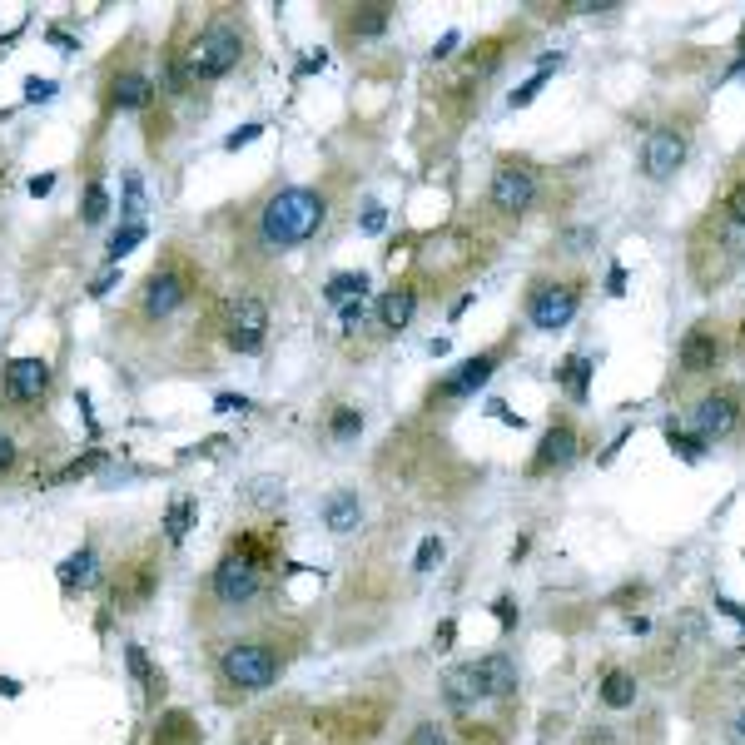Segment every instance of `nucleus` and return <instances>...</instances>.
I'll return each instance as SVG.
<instances>
[{"mask_svg": "<svg viewBox=\"0 0 745 745\" xmlns=\"http://www.w3.org/2000/svg\"><path fill=\"white\" fill-rule=\"evenodd\" d=\"M363 318H368V308H363V298H353V303H343V328H348V333H353V328H358Z\"/></svg>", "mask_w": 745, "mask_h": 745, "instance_id": "4c0bfd02", "label": "nucleus"}, {"mask_svg": "<svg viewBox=\"0 0 745 745\" xmlns=\"http://www.w3.org/2000/svg\"><path fill=\"white\" fill-rule=\"evenodd\" d=\"M492 368H497V358L492 353H482V358H467L452 378L443 383V398H467V393H477L487 378H492Z\"/></svg>", "mask_w": 745, "mask_h": 745, "instance_id": "4468645a", "label": "nucleus"}, {"mask_svg": "<svg viewBox=\"0 0 745 745\" xmlns=\"http://www.w3.org/2000/svg\"><path fill=\"white\" fill-rule=\"evenodd\" d=\"M149 100H154V85H149L145 75H135V70L120 75L115 90H110V105H115V110H145Z\"/></svg>", "mask_w": 745, "mask_h": 745, "instance_id": "dca6fc26", "label": "nucleus"}, {"mask_svg": "<svg viewBox=\"0 0 745 745\" xmlns=\"http://www.w3.org/2000/svg\"><path fill=\"white\" fill-rule=\"evenodd\" d=\"M472 676H477V691L482 696H512L517 691V666H512V656H482V661H472Z\"/></svg>", "mask_w": 745, "mask_h": 745, "instance_id": "ddd939ff", "label": "nucleus"}, {"mask_svg": "<svg viewBox=\"0 0 745 745\" xmlns=\"http://www.w3.org/2000/svg\"><path fill=\"white\" fill-rule=\"evenodd\" d=\"M577 457V433L572 428H552L547 438H542V447H537V472H552V467H567Z\"/></svg>", "mask_w": 745, "mask_h": 745, "instance_id": "2eb2a0df", "label": "nucleus"}, {"mask_svg": "<svg viewBox=\"0 0 745 745\" xmlns=\"http://www.w3.org/2000/svg\"><path fill=\"white\" fill-rule=\"evenodd\" d=\"M666 443H671V452H681L686 462H701V452H706V443H701V438H691V433H681L676 423L666 428Z\"/></svg>", "mask_w": 745, "mask_h": 745, "instance_id": "cd10ccee", "label": "nucleus"}, {"mask_svg": "<svg viewBox=\"0 0 745 745\" xmlns=\"http://www.w3.org/2000/svg\"><path fill=\"white\" fill-rule=\"evenodd\" d=\"M681 368H686V373H711V368H716V338H711V333H686V343H681Z\"/></svg>", "mask_w": 745, "mask_h": 745, "instance_id": "a211bd4d", "label": "nucleus"}, {"mask_svg": "<svg viewBox=\"0 0 745 745\" xmlns=\"http://www.w3.org/2000/svg\"><path fill=\"white\" fill-rule=\"evenodd\" d=\"M363 294H368V279L363 274H333L328 289H323L328 303H353V298H363Z\"/></svg>", "mask_w": 745, "mask_h": 745, "instance_id": "b1692460", "label": "nucleus"}, {"mask_svg": "<svg viewBox=\"0 0 745 745\" xmlns=\"http://www.w3.org/2000/svg\"><path fill=\"white\" fill-rule=\"evenodd\" d=\"M239 55H244L239 30H234L229 20H209V25L194 35V45L184 50V75H189V85H194V80H224V75L239 65Z\"/></svg>", "mask_w": 745, "mask_h": 745, "instance_id": "f03ea898", "label": "nucleus"}, {"mask_svg": "<svg viewBox=\"0 0 745 745\" xmlns=\"http://www.w3.org/2000/svg\"><path fill=\"white\" fill-rule=\"evenodd\" d=\"M731 731H736V741L745 745V711H741V716H736V726H731Z\"/></svg>", "mask_w": 745, "mask_h": 745, "instance_id": "49530a36", "label": "nucleus"}, {"mask_svg": "<svg viewBox=\"0 0 745 745\" xmlns=\"http://www.w3.org/2000/svg\"><path fill=\"white\" fill-rule=\"evenodd\" d=\"M601 701H606L611 711H626V706H636V681H631L626 671H611V676L601 681Z\"/></svg>", "mask_w": 745, "mask_h": 745, "instance_id": "5701e85b", "label": "nucleus"}, {"mask_svg": "<svg viewBox=\"0 0 745 745\" xmlns=\"http://www.w3.org/2000/svg\"><path fill=\"white\" fill-rule=\"evenodd\" d=\"M413 308H418V294H413V289H393V294H383V303H378V323H383V328H408Z\"/></svg>", "mask_w": 745, "mask_h": 745, "instance_id": "aec40b11", "label": "nucleus"}, {"mask_svg": "<svg viewBox=\"0 0 745 745\" xmlns=\"http://www.w3.org/2000/svg\"><path fill=\"white\" fill-rule=\"evenodd\" d=\"M681 159H686V140H681L676 130H651V135H646V145H641V169H646L651 179H671V174L681 169Z\"/></svg>", "mask_w": 745, "mask_h": 745, "instance_id": "9d476101", "label": "nucleus"}, {"mask_svg": "<svg viewBox=\"0 0 745 745\" xmlns=\"http://www.w3.org/2000/svg\"><path fill=\"white\" fill-rule=\"evenodd\" d=\"M577 303H582V294H577V284H547V289H537L532 294V323L537 328H547V333H557V328H567L572 318H577Z\"/></svg>", "mask_w": 745, "mask_h": 745, "instance_id": "0eeeda50", "label": "nucleus"}, {"mask_svg": "<svg viewBox=\"0 0 745 745\" xmlns=\"http://www.w3.org/2000/svg\"><path fill=\"white\" fill-rule=\"evenodd\" d=\"M383 219H388V214H383V204H363V234H378V229H383Z\"/></svg>", "mask_w": 745, "mask_h": 745, "instance_id": "e433bc0d", "label": "nucleus"}, {"mask_svg": "<svg viewBox=\"0 0 745 745\" xmlns=\"http://www.w3.org/2000/svg\"><path fill=\"white\" fill-rule=\"evenodd\" d=\"M443 696H447V706H452V711H467V706H477V701H482V691H477V676H472V666H457V671H447Z\"/></svg>", "mask_w": 745, "mask_h": 745, "instance_id": "f3484780", "label": "nucleus"}, {"mask_svg": "<svg viewBox=\"0 0 745 745\" xmlns=\"http://www.w3.org/2000/svg\"><path fill=\"white\" fill-rule=\"evenodd\" d=\"M140 174H130V189H125V214H130V224H135V214H140Z\"/></svg>", "mask_w": 745, "mask_h": 745, "instance_id": "c9c22d12", "label": "nucleus"}, {"mask_svg": "<svg viewBox=\"0 0 745 745\" xmlns=\"http://www.w3.org/2000/svg\"><path fill=\"white\" fill-rule=\"evenodd\" d=\"M736 418H741L736 398H731V393H711V398H701V403H696L691 428H696V433H701V443H706V438H726V433L736 428Z\"/></svg>", "mask_w": 745, "mask_h": 745, "instance_id": "9b49d317", "label": "nucleus"}, {"mask_svg": "<svg viewBox=\"0 0 745 745\" xmlns=\"http://www.w3.org/2000/svg\"><path fill=\"white\" fill-rule=\"evenodd\" d=\"M50 95H55L50 80H30V85H25V100H50Z\"/></svg>", "mask_w": 745, "mask_h": 745, "instance_id": "ea45409f", "label": "nucleus"}, {"mask_svg": "<svg viewBox=\"0 0 745 745\" xmlns=\"http://www.w3.org/2000/svg\"><path fill=\"white\" fill-rule=\"evenodd\" d=\"M408 745H447V736H443V726L438 721H423L418 731H413V741Z\"/></svg>", "mask_w": 745, "mask_h": 745, "instance_id": "72a5a7b5", "label": "nucleus"}, {"mask_svg": "<svg viewBox=\"0 0 745 745\" xmlns=\"http://www.w3.org/2000/svg\"><path fill=\"white\" fill-rule=\"evenodd\" d=\"M323 214H328V204H323L318 189L289 184V189H279V194L264 204V214H259V239H264L269 249H298V244H308V239L323 229Z\"/></svg>", "mask_w": 745, "mask_h": 745, "instance_id": "f257e3e1", "label": "nucleus"}, {"mask_svg": "<svg viewBox=\"0 0 745 745\" xmlns=\"http://www.w3.org/2000/svg\"><path fill=\"white\" fill-rule=\"evenodd\" d=\"M184 298H189V284H184V274H179V269H154V274L145 279V298H140V308H145V318H169Z\"/></svg>", "mask_w": 745, "mask_h": 745, "instance_id": "1a4fd4ad", "label": "nucleus"}, {"mask_svg": "<svg viewBox=\"0 0 745 745\" xmlns=\"http://www.w3.org/2000/svg\"><path fill=\"white\" fill-rule=\"evenodd\" d=\"M140 239H145V224H140V219H135V224H125V229L110 239V249H105V254H110V264H115V259H125V254H130Z\"/></svg>", "mask_w": 745, "mask_h": 745, "instance_id": "bb28decb", "label": "nucleus"}, {"mask_svg": "<svg viewBox=\"0 0 745 745\" xmlns=\"http://www.w3.org/2000/svg\"><path fill=\"white\" fill-rule=\"evenodd\" d=\"M532 199H537V179H532L527 164H502L492 174V209L522 214V209H532Z\"/></svg>", "mask_w": 745, "mask_h": 745, "instance_id": "423d86ee", "label": "nucleus"}, {"mask_svg": "<svg viewBox=\"0 0 745 745\" xmlns=\"http://www.w3.org/2000/svg\"><path fill=\"white\" fill-rule=\"evenodd\" d=\"M219 408H224V413H239V408H249V403H244V398H234V393H224V398H219Z\"/></svg>", "mask_w": 745, "mask_h": 745, "instance_id": "a18cd8bd", "label": "nucleus"}, {"mask_svg": "<svg viewBox=\"0 0 745 745\" xmlns=\"http://www.w3.org/2000/svg\"><path fill=\"white\" fill-rule=\"evenodd\" d=\"M557 378L572 388V398H587V383H592V358H582V353H577V358H567V363L557 368Z\"/></svg>", "mask_w": 745, "mask_h": 745, "instance_id": "393cba45", "label": "nucleus"}, {"mask_svg": "<svg viewBox=\"0 0 745 745\" xmlns=\"http://www.w3.org/2000/svg\"><path fill=\"white\" fill-rule=\"evenodd\" d=\"M358 428H363V413L358 408H338L333 413V438H353Z\"/></svg>", "mask_w": 745, "mask_h": 745, "instance_id": "2f4dec72", "label": "nucleus"}, {"mask_svg": "<svg viewBox=\"0 0 745 745\" xmlns=\"http://www.w3.org/2000/svg\"><path fill=\"white\" fill-rule=\"evenodd\" d=\"M433 562H443V537H428V542L418 547V557H413L418 572H433Z\"/></svg>", "mask_w": 745, "mask_h": 745, "instance_id": "473e14b6", "label": "nucleus"}, {"mask_svg": "<svg viewBox=\"0 0 745 745\" xmlns=\"http://www.w3.org/2000/svg\"><path fill=\"white\" fill-rule=\"evenodd\" d=\"M358 517H363V507H358V497H353V492H333V497L323 502V522H328L333 532H353V527H358Z\"/></svg>", "mask_w": 745, "mask_h": 745, "instance_id": "6ab92c4d", "label": "nucleus"}, {"mask_svg": "<svg viewBox=\"0 0 745 745\" xmlns=\"http://www.w3.org/2000/svg\"><path fill=\"white\" fill-rule=\"evenodd\" d=\"M154 582H159V572H154L149 562H130V567H120L115 606H120V611H140L149 596H154Z\"/></svg>", "mask_w": 745, "mask_h": 745, "instance_id": "f8f14e48", "label": "nucleus"}, {"mask_svg": "<svg viewBox=\"0 0 745 745\" xmlns=\"http://www.w3.org/2000/svg\"><path fill=\"white\" fill-rule=\"evenodd\" d=\"M388 25V5H363V15H353V30L358 35H378Z\"/></svg>", "mask_w": 745, "mask_h": 745, "instance_id": "c85d7f7f", "label": "nucleus"}, {"mask_svg": "<svg viewBox=\"0 0 745 745\" xmlns=\"http://www.w3.org/2000/svg\"><path fill=\"white\" fill-rule=\"evenodd\" d=\"M154 745H194V721L184 716V711H174V716H164V726H159V736Z\"/></svg>", "mask_w": 745, "mask_h": 745, "instance_id": "a878e982", "label": "nucleus"}, {"mask_svg": "<svg viewBox=\"0 0 745 745\" xmlns=\"http://www.w3.org/2000/svg\"><path fill=\"white\" fill-rule=\"evenodd\" d=\"M224 343L234 353H259L269 343V308L259 298H234L224 313Z\"/></svg>", "mask_w": 745, "mask_h": 745, "instance_id": "39448f33", "label": "nucleus"}, {"mask_svg": "<svg viewBox=\"0 0 745 745\" xmlns=\"http://www.w3.org/2000/svg\"><path fill=\"white\" fill-rule=\"evenodd\" d=\"M254 135H259V125H244V130H239V135H229V149L249 145V140H254Z\"/></svg>", "mask_w": 745, "mask_h": 745, "instance_id": "37998d69", "label": "nucleus"}, {"mask_svg": "<svg viewBox=\"0 0 745 745\" xmlns=\"http://www.w3.org/2000/svg\"><path fill=\"white\" fill-rule=\"evenodd\" d=\"M90 582H95V552L80 547L75 557H65V567H60V587H65V592H85Z\"/></svg>", "mask_w": 745, "mask_h": 745, "instance_id": "412c9836", "label": "nucleus"}, {"mask_svg": "<svg viewBox=\"0 0 745 745\" xmlns=\"http://www.w3.org/2000/svg\"><path fill=\"white\" fill-rule=\"evenodd\" d=\"M125 661H130V671H135V681H140L145 701H159V696H164V676L149 666L145 651H140V646H125Z\"/></svg>", "mask_w": 745, "mask_h": 745, "instance_id": "4be33fe9", "label": "nucleus"}, {"mask_svg": "<svg viewBox=\"0 0 745 745\" xmlns=\"http://www.w3.org/2000/svg\"><path fill=\"white\" fill-rule=\"evenodd\" d=\"M592 239H596V229H572V234H567V249L577 254V249H582V244H592Z\"/></svg>", "mask_w": 745, "mask_h": 745, "instance_id": "79ce46f5", "label": "nucleus"}, {"mask_svg": "<svg viewBox=\"0 0 745 745\" xmlns=\"http://www.w3.org/2000/svg\"><path fill=\"white\" fill-rule=\"evenodd\" d=\"M209 592H214L219 606H249L254 596L264 592V562H259V552H254V547L229 552V557L214 567Z\"/></svg>", "mask_w": 745, "mask_h": 745, "instance_id": "20e7f679", "label": "nucleus"}, {"mask_svg": "<svg viewBox=\"0 0 745 745\" xmlns=\"http://www.w3.org/2000/svg\"><path fill=\"white\" fill-rule=\"evenodd\" d=\"M15 467V443H10V433H0V472H10Z\"/></svg>", "mask_w": 745, "mask_h": 745, "instance_id": "a19ab883", "label": "nucleus"}, {"mask_svg": "<svg viewBox=\"0 0 745 745\" xmlns=\"http://www.w3.org/2000/svg\"><path fill=\"white\" fill-rule=\"evenodd\" d=\"M726 209H731V219H736V224H745V184H736V189H731Z\"/></svg>", "mask_w": 745, "mask_h": 745, "instance_id": "58836bf2", "label": "nucleus"}, {"mask_svg": "<svg viewBox=\"0 0 745 745\" xmlns=\"http://www.w3.org/2000/svg\"><path fill=\"white\" fill-rule=\"evenodd\" d=\"M542 85H547V75H542V70H537V75H532V80H527V85H522V90H512V110H517V105H532V100H537V90H542Z\"/></svg>", "mask_w": 745, "mask_h": 745, "instance_id": "f704fd0d", "label": "nucleus"}, {"mask_svg": "<svg viewBox=\"0 0 745 745\" xmlns=\"http://www.w3.org/2000/svg\"><path fill=\"white\" fill-rule=\"evenodd\" d=\"M716 606H721V611H726V616H731V621H741V626H745V611H741V606H736V601H726V596H721V601H716Z\"/></svg>", "mask_w": 745, "mask_h": 745, "instance_id": "c03bdc74", "label": "nucleus"}, {"mask_svg": "<svg viewBox=\"0 0 745 745\" xmlns=\"http://www.w3.org/2000/svg\"><path fill=\"white\" fill-rule=\"evenodd\" d=\"M105 209H110L105 184H90V189H85V224H100V219H105Z\"/></svg>", "mask_w": 745, "mask_h": 745, "instance_id": "c756f323", "label": "nucleus"}, {"mask_svg": "<svg viewBox=\"0 0 745 745\" xmlns=\"http://www.w3.org/2000/svg\"><path fill=\"white\" fill-rule=\"evenodd\" d=\"M50 388V363L45 358H10L5 363V398L10 403H40Z\"/></svg>", "mask_w": 745, "mask_h": 745, "instance_id": "6e6552de", "label": "nucleus"}, {"mask_svg": "<svg viewBox=\"0 0 745 745\" xmlns=\"http://www.w3.org/2000/svg\"><path fill=\"white\" fill-rule=\"evenodd\" d=\"M189 512H194V502H174V507H169V517H164V532H169V542H179V537L189 532Z\"/></svg>", "mask_w": 745, "mask_h": 745, "instance_id": "7c9ffc66", "label": "nucleus"}, {"mask_svg": "<svg viewBox=\"0 0 745 745\" xmlns=\"http://www.w3.org/2000/svg\"><path fill=\"white\" fill-rule=\"evenodd\" d=\"M279 671H284V656L269 641H234L219 656V681L234 686V691H249V696L269 691L279 681Z\"/></svg>", "mask_w": 745, "mask_h": 745, "instance_id": "7ed1b4c3", "label": "nucleus"}]
</instances>
